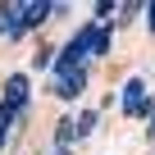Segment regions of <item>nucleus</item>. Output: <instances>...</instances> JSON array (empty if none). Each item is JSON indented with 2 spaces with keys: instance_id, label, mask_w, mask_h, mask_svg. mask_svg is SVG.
<instances>
[{
  "instance_id": "nucleus-1",
  "label": "nucleus",
  "mask_w": 155,
  "mask_h": 155,
  "mask_svg": "<svg viewBox=\"0 0 155 155\" xmlns=\"http://www.w3.org/2000/svg\"><path fill=\"white\" fill-rule=\"evenodd\" d=\"M32 101V82H28V73H14L9 82H5V96H0V105H5L9 114H23Z\"/></svg>"
},
{
  "instance_id": "nucleus-2",
  "label": "nucleus",
  "mask_w": 155,
  "mask_h": 155,
  "mask_svg": "<svg viewBox=\"0 0 155 155\" xmlns=\"http://www.w3.org/2000/svg\"><path fill=\"white\" fill-rule=\"evenodd\" d=\"M64 5H55V0H28V5H18V28L23 32H32V28H41L50 14H59Z\"/></svg>"
},
{
  "instance_id": "nucleus-3",
  "label": "nucleus",
  "mask_w": 155,
  "mask_h": 155,
  "mask_svg": "<svg viewBox=\"0 0 155 155\" xmlns=\"http://www.w3.org/2000/svg\"><path fill=\"white\" fill-rule=\"evenodd\" d=\"M119 110H123L128 119H137V114L146 110V78H128V82H123V96H119Z\"/></svg>"
},
{
  "instance_id": "nucleus-4",
  "label": "nucleus",
  "mask_w": 155,
  "mask_h": 155,
  "mask_svg": "<svg viewBox=\"0 0 155 155\" xmlns=\"http://www.w3.org/2000/svg\"><path fill=\"white\" fill-rule=\"evenodd\" d=\"M78 46H82L87 55H105L110 50V23H87L82 32H78Z\"/></svg>"
},
{
  "instance_id": "nucleus-5",
  "label": "nucleus",
  "mask_w": 155,
  "mask_h": 155,
  "mask_svg": "<svg viewBox=\"0 0 155 155\" xmlns=\"http://www.w3.org/2000/svg\"><path fill=\"white\" fill-rule=\"evenodd\" d=\"M50 91H55L59 101H73V96H82V91H87V68H73V73H59L55 82H50Z\"/></svg>"
},
{
  "instance_id": "nucleus-6",
  "label": "nucleus",
  "mask_w": 155,
  "mask_h": 155,
  "mask_svg": "<svg viewBox=\"0 0 155 155\" xmlns=\"http://www.w3.org/2000/svg\"><path fill=\"white\" fill-rule=\"evenodd\" d=\"M0 37H23V28H18V5H0Z\"/></svg>"
},
{
  "instance_id": "nucleus-7",
  "label": "nucleus",
  "mask_w": 155,
  "mask_h": 155,
  "mask_svg": "<svg viewBox=\"0 0 155 155\" xmlns=\"http://www.w3.org/2000/svg\"><path fill=\"white\" fill-rule=\"evenodd\" d=\"M96 119H101V110H82V114H73V141L87 137V132L96 128Z\"/></svg>"
},
{
  "instance_id": "nucleus-8",
  "label": "nucleus",
  "mask_w": 155,
  "mask_h": 155,
  "mask_svg": "<svg viewBox=\"0 0 155 155\" xmlns=\"http://www.w3.org/2000/svg\"><path fill=\"white\" fill-rule=\"evenodd\" d=\"M14 119H18V114H9L5 105H0V150H5V141H9V128H14Z\"/></svg>"
},
{
  "instance_id": "nucleus-9",
  "label": "nucleus",
  "mask_w": 155,
  "mask_h": 155,
  "mask_svg": "<svg viewBox=\"0 0 155 155\" xmlns=\"http://www.w3.org/2000/svg\"><path fill=\"white\" fill-rule=\"evenodd\" d=\"M91 9H96V23H105V18H110V14L119 9V5H114V0H96V5H91Z\"/></svg>"
},
{
  "instance_id": "nucleus-10",
  "label": "nucleus",
  "mask_w": 155,
  "mask_h": 155,
  "mask_svg": "<svg viewBox=\"0 0 155 155\" xmlns=\"http://www.w3.org/2000/svg\"><path fill=\"white\" fill-rule=\"evenodd\" d=\"M146 28L155 32V0H150V5H146Z\"/></svg>"
},
{
  "instance_id": "nucleus-11",
  "label": "nucleus",
  "mask_w": 155,
  "mask_h": 155,
  "mask_svg": "<svg viewBox=\"0 0 155 155\" xmlns=\"http://www.w3.org/2000/svg\"><path fill=\"white\" fill-rule=\"evenodd\" d=\"M150 132H155V105H150Z\"/></svg>"
},
{
  "instance_id": "nucleus-12",
  "label": "nucleus",
  "mask_w": 155,
  "mask_h": 155,
  "mask_svg": "<svg viewBox=\"0 0 155 155\" xmlns=\"http://www.w3.org/2000/svg\"><path fill=\"white\" fill-rule=\"evenodd\" d=\"M50 155H68V150H59V146H55V150H50Z\"/></svg>"
}]
</instances>
